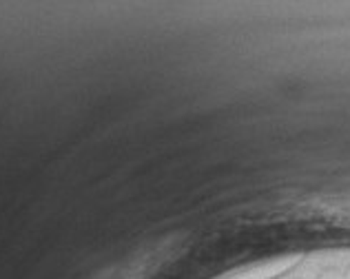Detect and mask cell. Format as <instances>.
<instances>
[{"mask_svg":"<svg viewBox=\"0 0 350 279\" xmlns=\"http://www.w3.org/2000/svg\"><path fill=\"white\" fill-rule=\"evenodd\" d=\"M304 262V253H282L273 257L257 259V262H248L217 275L215 279H280L288 275Z\"/></svg>","mask_w":350,"mask_h":279,"instance_id":"obj_1","label":"cell"}]
</instances>
